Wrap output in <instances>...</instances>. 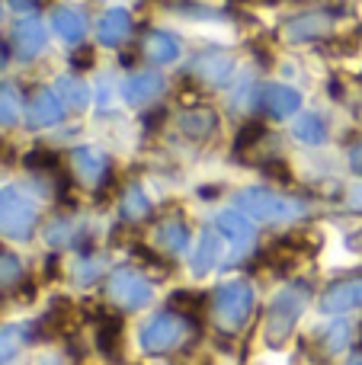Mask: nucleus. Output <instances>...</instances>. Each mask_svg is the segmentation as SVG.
<instances>
[{"label":"nucleus","mask_w":362,"mask_h":365,"mask_svg":"<svg viewBox=\"0 0 362 365\" xmlns=\"http://www.w3.org/2000/svg\"><path fill=\"white\" fill-rule=\"evenodd\" d=\"M32 225V212L16 192H0V234H10V237H23Z\"/></svg>","instance_id":"obj_1"},{"label":"nucleus","mask_w":362,"mask_h":365,"mask_svg":"<svg viewBox=\"0 0 362 365\" xmlns=\"http://www.w3.org/2000/svg\"><path fill=\"white\" fill-rule=\"evenodd\" d=\"M247 302H250V295L241 289V285L224 289L222 298H218V314H222V321L224 324H241L244 314H247Z\"/></svg>","instance_id":"obj_2"},{"label":"nucleus","mask_w":362,"mask_h":365,"mask_svg":"<svg viewBox=\"0 0 362 365\" xmlns=\"http://www.w3.org/2000/svg\"><path fill=\"white\" fill-rule=\"evenodd\" d=\"M180 336V324L173 317H157L154 324H148L145 330V346L148 349H167Z\"/></svg>","instance_id":"obj_3"},{"label":"nucleus","mask_w":362,"mask_h":365,"mask_svg":"<svg viewBox=\"0 0 362 365\" xmlns=\"http://www.w3.org/2000/svg\"><path fill=\"white\" fill-rule=\"evenodd\" d=\"M42 42H45V32L36 19H23V23L16 26V45L23 55H36V51L42 48Z\"/></svg>","instance_id":"obj_4"},{"label":"nucleus","mask_w":362,"mask_h":365,"mask_svg":"<svg viewBox=\"0 0 362 365\" xmlns=\"http://www.w3.org/2000/svg\"><path fill=\"white\" fill-rule=\"evenodd\" d=\"M58 115H61V109H58L55 96H51V93L36 96V103H32V109H29V122H32V125H48V122H55Z\"/></svg>","instance_id":"obj_5"},{"label":"nucleus","mask_w":362,"mask_h":365,"mask_svg":"<svg viewBox=\"0 0 362 365\" xmlns=\"http://www.w3.org/2000/svg\"><path fill=\"white\" fill-rule=\"evenodd\" d=\"M267 106L273 109L276 115H286L292 109H299V93L289 87H269L267 90Z\"/></svg>","instance_id":"obj_6"},{"label":"nucleus","mask_w":362,"mask_h":365,"mask_svg":"<svg viewBox=\"0 0 362 365\" xmlns=\"http://www.w3.org/2000/svg\"><path fill=\"white\" fill-rule=\"evenodd\" d=\"M128 32V16L122 10H113L109 16H103V23H100V38L103 42H119L122 36Z\"/></svg>","instance_id":"obj_7"},{"label":"nucleus","mask_w":362,"mask_h":365,"mask_svg":"<svg viewBox=\"0 0 362 365\" xmlns=\"http://www.w3.org/2000/svg\"><path fill=\"white\" fill-rule=\"evenodd\" d=\"M55 29L61 32L64 38H81L83 23H81V16H77V13H71V10H58V13H55Z\"/></svg>","instance_id":"obj_8"},{"label":"nucleus","mask_w":362,"mask_h":365,"mask_svg":"<svg viewBox=\"0 0 362 365\" xmlns=\"http://www.w3.org/2000/svg\"><path fill=\"white\" fill-rule=\"evenodd\" d=\"M23 346V330L19 327H4L0 330V365L6 359H13V353Z\"/></svg>","instance_id":"obj_9"},{"label":"nucleus","mask_w":362,"mask_h":365,"mask_svg":"<svg viewBox=\"0 0 362 365\" xmlns=\"http://www.w3.org/2000/svg\"><path fill=\"white\" fill-rule=\"evenodd\" d=\"M16 96H13V90L0 87V125H10L13 119H16Z\"/></svg>","instance_id":"obj_10"},{"label":"nucleus","mask_w":362,"mask_h":365,"mask_svg":"<svg viewBox=\"0 0 362 365\" xmlns=\"http://www.w3.org/2000/svg\"><path fill=\"white\" fill-rule=\"evenodd\" d=\"M151 55L157 58V61H170V58L177 55V45H173L170 36H154L151 38Z\"/></svg>","instance_id":"obj_11"},{"label":"nucleus","mask_w":362,"mask_h":365,"mask_svg":"<svg viewBox=\"0 0 362 365\" xmlns=\"http://www.w3.org/2000/svg\"><path fill=\"white\" fill-rule=\"evenodd\" d=\"M154 90H157V81H154V77H138V81H132L128 83V100H145L148 93H154Z\"/></svg>","instance_id":"obj_12"},{"label":"nucleus","mask_w":362,"mask_h":365,"mask_svg":"<svg viewBox=\"0 0 362 365\" xmlns=\"http://www.w3.org/2000/svg\"><path fill=\"white\" fill-rule=\"evenodd\" d=\"M299 135L301 138H311V141H321V135H324V128H321V122L318 119H305L299 125Z\"/></svg>","instance_id":"obj_13"},{"label":"nucleus","mask_w":362,"mask_h":365,"mask_svg":"<svg viewBox=\"0 0 362 365\" xmlns=\"http://www.w3.org/2000/svg\"><path fill=\"white\" fill-rule=\"evenodd\" d=\"M19 272L16 259H0V282H6V279H13Z\"/></svg>","instance_id":"obj_14"},{"label":"nucleus","mask_w":362,"mask_h":365,"mask_svg":"<svg viewBox=\"0 0 362 365\" xmlns=\"http://www.w3.org/2000/svg\"><path fill=\"white\" fill-rule=\"evenodd\" d=\"M4 61H6V48L0 45V68H4Z\"/></svg>","instance_id":"obj_15"},{"label":"nucleus","mask_w":362,"mask_h":365,"mask_svg":"<svg viewBox=\"0 0 362 365\" xmlns=\"http://www.w3.org/2000/svg\"><path fill=\"white\" fill-rule=\"evenodd\" d=\"M353 365H362V362H353Z\"/></svg>","instance_id":"obj_16"}]
</instances>
